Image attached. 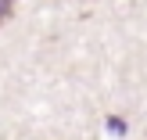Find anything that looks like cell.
<instances>
[{
	"label": "cell",
	"instance_id": "cell-1",
	"mask_svg": "<svg viewBox=\"0 0 147 140\" xmlns=\"http://www.w3.org/2000/svg\"><path fill=\"white\" fill-rule=\"evenodd\" d=\"M11 11H14V0H0V25L11 18Z\"/></svg>",
	"mask_w": 147,
	"mask_h": 140
},
{
	"label": "cell",
	"instance_id": "cell-2",
	"mask_svg": "<svg viewBox=\"0 0 147 140\" xmlns=\"http://www.w3.org/2000/svg\"><path fill=\"white\" fill-rule=\"evenodd\" d=\"M108 129H111V133H126V122H122L119 115H111V119H108Z\"/></svg>",
	"mask_w": 147,
	"mask_h": 140
}]
</instances>
